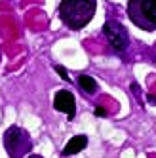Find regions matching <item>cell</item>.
Returning a JSON list of instances; mask_svg holds the SVG:
<instances>
[{
	"label": "cell",
	"instance_id": "cell-10",
	"mask_svg": "<svg viewBox=\"0 0 156 158\" xmlns=\"http://www.w3.org/2000/svg\"><path fill=\"white\" fill-rule=\"evenodd\" d=\"M25 158H44V156H40V154H29V156H25Z\"/></svg>",
	"mask_w": 156,
	"mask_h": 158
},
{
	"label": "cell",
	"instance_id": "cell-9",
	"mask_svg": "<svg viewBox=\"0 0 156 158\" xmlns=\"http://www.w3.org/2000/svg\"><path fill=\"white\" fill-rule=\"evenodd\" d=\"M95 116H107V110L103 107H97L95 109Z\"/></svg>",
	"mask_w": 156,
	"mask_h": 158
},
{
	"label": "cell",
	"instance_id": "cell-2",
	"mask_svg": "<svg viewBox=\"0 0 156 158\" xmlns=\"http://www.w3.org/2000/svg\"><path fill=\"white\" fill-rule=\"evenodd\" d=\"M128 17L141 31H156V0H128Z\"/></svg>",
	"mask_w": 156,
	"mask_h": 158
},
{
	"label": "cell",
	"instance_id": "cell-6",
	"mask_svg": "<svg viewBox=\"0 0 156 158\" xmlns=\"http://www.w3.org/2000/svg\"><path fill=\"white\" fill-rule=\"evenodd\" d=\"M86 145H88V137L84 133H78V135H74V137L65 145V149H63V156H71V154H78L80 151H84L86 149Z\"/></svg>",
	"mask_w": 156,
	"mask_h": 158
},
{
	"label": "cell",
	"instance_id": "cell-8",
	"mask_svg": "<svg viewBox=\"0 0 156 158\" xmlns=\"http://www.w3.org/2000/svg\"><path fill=\"white\" fill-rule=\"evenodd\" d=\"M53 69H55V71H57V73L61 74V78H63V80H65V82H69V80H71V78H69V74H67V71L63 69V67H61V65H55V67H53Z\"/></svg>",
	"mask_w": 156,
	"mask_h": 158
},
{
	"label": "cell",
	"instance_id": "cell-1",
	"mask_svg": "<svg viewBox=\"0 0 156 158\" xmlns=\"http://www.w3.org/2000/svg\"><path fill=\"white\" fill-rule=\"evenodd\" d=\"M97 0H61L59 2V19L71 31L84 29L95 15Z\"/></svg>",
	"mask_w": 156,
	"mask_h": 158
},
{
	"label": "cell",
	"instance_id": "cell-5",
	"mask_svg": "<svg viewBox=\"0 0 156 158\" xmlns=\"http://www.w3.org/2000/svg\"><path fill=\"white\" fill-rule=\"evenodd\" d=\"M53 109L59 110V112H65L67 118L72 120L76 116V99H74L72 92H69V89H59L53 97Z\"/></svg>",
	"mask_w": 156,
	"mask_h": 158
},
{
	"label": "cell",
	"instance_id": "cell-3",
	"mask_svg": "<svg viewBox=\"0 0 156 158\" xmlns=\"http://www.w3.org/2000/svg\"><path fill=\"white\" fill-rule=\"evenodd\" d=\"M4 149L10 158H25L32 151V139L27 130L19 126H10L4 131Z\"/></svg>",
	"mask_w": 156,
	"mask_h": 158
},
{
	"label": "cell",
	"instance_id": "cell-4",
	"mask_svg": "<svg viewBox=\"0 0 156 158\" xmlns=\"http://www.w3.org/2000/svg\"><path fill=\"white\" fill-rule=\"evenodd\" d=\"M103 35H105L109 46L113 48L114 53L122 55V53H126V50L129 48V35H128L126 27L122 25L120 21H116V19L105 21V25H103Z\"/></svg>",
	"mask_w": 156,
	"mask_h": 158
},
{
	"label": "cell",
	"instance_id": "cell-7",
	"mask_svg": "<svg viewBox=\"0 0 156 158\" xmlns=\"http://www.w3.org/2000/svg\"><path fill=\"white\" fill-rule=\"evenodd\" d=\"M78 88H80L86 95H93L97 92V82L90 74H80L78 76Z\"/></svg>",
	"mask_w": 156,
	"mask_h": 158
}]
</instances>
